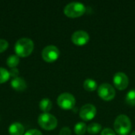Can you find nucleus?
Listing matches in <instances>:
<instances>
[{"instance_id": "nucleus-2", "label": "nucleus", "mask_w": 135, "mask_h": 135, "mask_svg": "<svg viewBox=\"0 0 135 135\" xmlns=\"http://www.w3.org/2000/svg\"><path fill=\"white\" fill-rule=\"evenodd\" d=\"M115 131L119 135H128L131 130V122L126 115H119L114 123Z\"/></svg>"}, {"instance_id": "nucleus-4", "label": "nucleus", "mask_w": 135, "mask_h": 135, "mask_svg": "<svg viewBox=\"0 0 135 135\" xmlns=\"http://www.w3.org/2000/svg\"><path fill=\"white\" fill-rule=\"evenodd\" d=\"M38 123L43 129L46 131H51L57 127L58 121L54 115L48 112H44L40 115L38 118Z\"/></svg>"}, {"instance_id": "nucleus-14", "label": "nucleus", "mask_w": 135, "mask_h": 135, "mask_svg": "<svg viewBox=\"0 0 135 135\" xmlns=\"http://www.w3.org/2000/svg\"><path fill=\"white\" fill-rule=\"evenodd\" d=\"M39 106H40V108L44 112H48L52 108V103H51V100H49L47 98H44L40 100Z\"/></svg>"}, {"instance_id": "nucleus-11", "label": "nucleus", "mask_w": 135, "mask_h": 135, "mask_svg": "<svg viewBox=\"0 0 135 135\" xmlns=\"http://www.w3.org/2000/svg\"><path fill=\"white\" fill-rule=\"evenodd\" d=\"M11 86L13 89L17 91H24L27 88V84L24 79L17 77L11 81Z\"/></svg>"}, {"instance_id": "nucleus-10", "label": "nucleus", "mask_w": 135, "mask_h": 135, "mask_svg": "<svg viewBox=\"0 0 135 135\" xmlns=\"http://www.w3.org/2000/svg\"><path fill=\"white\" fill-rule=\"evenodd\" d=\"M113 83L116 89L119 90H124L129 85V78L123 72H118L114 75Z\"/></svg>"}, {"instance_id": "nucleus-19", "label": "nucleus", "mask_w": 135, "mask_h": 135, "mask_svg": "<svg viewBox=\"0 0 135 135\" xmlns=\"http://www.w3.org/2000/svg\"><path fill=\"white\" fill-rule=\"evenodd\" d=\"M9 72L6 70L5 68L0 67V84L7 81L9 78Z\"/></svg>"}, {"instance_id": "nucleus-17", "label": "nucleus", "mask_w": 135, "mask_h": 135, "mask_svg": "<svg viewBox=\"0 0 135 135\" xmlns=\"http://www.w3.org/2000/svg\"><path fill=\"white\" fill-rule=\"evenodd\" d=\"M6 63L9 67L10 68H15L19 63V58L17 55H12L8 57L6 59Z\"/></svg>"}, {"instance_id": "nucleus-7", "label": "nucleus", "mask_w": 135, "mask_h": 135, "mask_svg": "<svg viewBox=\"0 0 135 135\" xmlns=\"http://www.w3.org/2000/svg\"><path fill=\"white\" fill-rule=\"evenodd\" d=\"M60 52L57 47L54 45H48L42 51V58L47 62H53L59 57Z\"/></svg>"}, {"instance_id": "nucleus-23", "label": "nucleus", "mask_w": 135, "mask_h": 135, "mask_svg": "<svg viewBox=\"0 0 135 135\" xmlns=\"http://www.w3.org/2000/svg\"><path fill=\"white\" fill-rule=\"evenodd\" d=\"M71 134V131L69 127H63L61 129L60 132H59V135H70Z\"/></svg>"}, {"instance_id": "nucleus-24", "label": "nucleus", "mask_w": 135, "mask_h": 135, "mask_svg": "<svg viewBox=\"0 0 135 135\" xmlns=\"http://www.w3.org/2000/svg\"><path fill=\"white\" fill-rule=\"evenodd\" d=\"M19 74V71L17 68H11L10 71H9V75L11 77H13V78H17Z\"/></svg>"}, {"instance_id": "nucleus-1", "label": "nucleus", "mask_w": 135, "mask_h": 135, "mask_svg": "<svg viewBox=\"0 0 135 135\" xmlns=\"http://www.w3.org/2000/svg\"><path fill=\"white\" fill-rule=\"evenodd\" d=\"M34 44L32 40L29 38L24 37L19 39L14 46V50L17 56L19 57H27L33 51Z\"/></svg>"}, {"instance_id": "nucleus-5", "label": "nucleus", "mask_w": 135, "mask_h": 135, "mask_svg": "<svg viewBox=\"0 0 135 135\" xmlns=\"http://www.w3.org/2000/svg\"><path fill=\"white\" fill-rule=\"evenodd\" d=\"M58 105L64 110H70L74 108L76 100L74 97L69 93H63L60 94L57 99Z\"/></svg>"}, {"instance_id": "nucleus-8", "label": "nucleus", "mask_w": 135, "mask_h": 135, "mask_svg": "<svg viewBox=\"0 0 135 135\" xmlns=\"http://www.w3.org/2000/svg\"><path fill=\"white\" fill-rule=\"evenodd\" d=\"M97 115V108L91 104H87L82 106L79 112V115L85 121H90L95 118Z\"/></svg>"}, {"instance_id": "nucleus-3", "label": "nucleus", "mask_w": 135, "mask_h": 135, "mask_svg": "<svg viewBox=\"0 0 135 135\" xmlns=\"http://www.w3.org/2000/svg\"><path fill=\"white\" fill-rule=\"evenodd\" d=\"M85 6L84 4L78 2H74L67 4L64 8V13L66 16L71 17V18H76L82 16L85 13Z\"/></svg>"}, {"instance_id": "nucleus-18", "label": "nucleus", "mask_w": 135, "mask_h": 135, "mask_svg": "<svg viewBox=\"0 0 135 135\" xmlns=\"http://www.w3.org/2000/svg\"><path fill=\"white\" fill-rule=\"evenodd\" d=\"M126 101L129 105L134 106L135 105V89L130 90L126 97Z\"/></svg>"}, {"instance_id": "nucleus-16", "label": "nucleus", "mask_w": 135, "mask_h": 135, "mask_svg": "<svg viewBox=\"0 0 135 135\" xmlns=\"http://www.w3.org/2000/svg\"><path fill=\"white\" fill-rule=\"evenodd\" d=\"M87 131V126L85 123H78L74 127V132L77 135H84Z\"/></svg>"}, {"instance_id": "nucleus-13", "label": "nucleus", "mask_w": 135, "mask_h": 135, "mask_svg": "<svg viewBox=\"0 0 135 135\" xmlns=\"http://www.w3.org/2000/svg\"><path fill=\"white\" fill-rule=\"evenodd\" d=\"M83 87L86 91H89V92H93L98 89L97 81H94L93 79H90V78H88L84 81Z\"/></svg>"}, {"instance_id": "nucleus-6", "label": "nucleus", "mask_w": 135, "mask_h": 135, "mask_svg": "<svg viewBox=\"0 0 135 135\" xmlns=\"http://www.w3.org/2000/svg\"><path fill=\"white\" fill-rule=\"evenodd\" d=\"M97 93L99 97L105 101H110L115 97V89L108 83L101 84L97 89Z\"/></svg>"}, {"instance_id": "nucleus-20", "label": "nucleus", "mask_w": 135, "mask_h": 135, "mask_svg": "<svg viewBox=\"0 0 135 135\" xmlns=\"http://www.w3.org/2000/svg\"><path fill=\"white\" fill-rule=\"evenodd\" d=\"M8 46H9V44L6 40L0 39V53L6 51L7 49Z\"/></svg>"}, {"instance_id": "nucleus-9", "label": "nucleus", "mask_w": 135, "mask_h": 135, "mask_svg": "<svg viewBox=\"0 0 135 135\" xmlns=\"http://www.w3.org/2000/svg\"><path fill=\"white\" fill-rule=\"evenodd\" d=\"M71 40L77 46H84L89 41V35L84 30H78L72 34Z\"/></svg>"}, {"instance_id": "nucleus-22", "label": "nucleus", "mask_w": 135, "mask_h": 135, "mask_svg": "<svg viewBox=\"0 0 135 135\" xmlns=\"http://www.w3.org/2000/svg\"><path fill=\"white\" fill-rule=\"evenodd\" d=\"M24 135H42V133L36 129H32L28 131Z\"/></svg>"}, {"instance_id": "nucleus-12", "label": "nucleus", "mask_w": 135, "mask_h": 135, "mask_svg": "<svg viewBox=\"0 0 135 135\" xmlns=\"http://www.w3.org/2000/svg\"><path fill=\"white\" fill-rule=\"evenodd\" d=\"M24 132L25 127L20 123H13L9 127V135H23Z\"/></svg>"}, {"instance_id": "nucleus-25", "label": "nucleus", "mask_w": 135, "mask_h": 135, "mask_svg": "<svg viewBox=\"0 0 135 135\" xmlns=\"http://www.w3.org/2000/svg\"><path fill=\"white\" fill-rule=\"evenodd\" d=\"M130 135H135V131H134V132H132V133H131V134Z\"/></svg>"}, {"instance_id": "nucleus-21", "label": "nucleus", "mask_w": 135, "mask_h": 135, "mask_svg": "<svg viewBox=\"0 0 135 135\" xmlns=\"http://www.w3.org/2000/svg\"><path fill=\"white\" fill-rule=\"evenodd\" d=\"M100 135H115V132L110 128H105L101 131Z\"/></svg>"}, {"instance_id": "nucleus-15", "label": "nucleus", "mask_w": 135, "mask_h": 135, "mask_svg": "<svg viewBox=\"0 0 135 135\" xmlns=\"http://www.w3.org/2000/svg\"><path fill=\"white\" fill-rule=\"evenodd\" d=\"M102 127L100 124L97 123H93L87 127V131L90 134H97L100 132Z\"/></svg>"}]
</instances>
